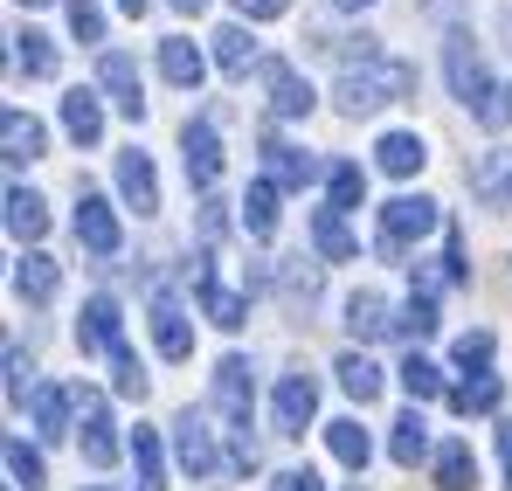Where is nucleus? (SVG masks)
<instances>
[{
    "label": "nucleus",
    "mask_w": 512,
    "mask_h": 491,
    "mask_svg": "<svg viewBox=\"0 0 512 491\" xmlns=\"http://www.w3.org/2000/svg\"><path fill=\"white\" fill-rule=\"evenodd\" d=\"M492 353H499V339L478 326V332H457V346H450V360L464 367V374H492Z\"/></svg>",
    "instance_id": "nucleus-39"
},
{
    "label": "nucleus",
    "mask_w": 512,
    "mask_h": 491,
    "mask_svg": "<svg viewBox=\"0 0 512 491\" xmlns=\"http://www.w3.org/2000/svg\"><path fill=\"white\" fill-rule=\"evenodd\" d=\"M312 249H319L326 263H353V256H360L353 236H346V222H340V208H319V215H312Z\"/></svg>",
    "instance_id": "nucleus-35"
},
{
    "label": "nucleus",
    "mask_w": 512,
    "mask_h": 491,
    "mask_svg": "<svg viewBox=\"0 0 512 491\" xmlns=\"http://www.w3.org/2000/svg\"><path fill=\"white\" fill-rule=\"evenodd\" d=\"M312 173H319V160H312L305 146H291V139H277V132L263 139V180H277V187H305Z\"/></svg>",
    "instance_id": "nucleus-19"
},
{
    "label": "nucleus",
    "mask_w": 512,
    "mask_h": 491,
    "mask_svg": "<svg viewBox=\"0 0 512 491\" xmlns=\"http://www.w3.org/2000/svg\"><path fill=\"white\" fill-rule=\"evenodd\" d=\"M77 243L90 249V256H118V243H125V229H118V208L104 201V194H77Z\"/></svg>",
    "instance_id": "nucleus-10"
},
{
    "label": "nucleus",
    "mask_w": 512,
    "mask_h": 491,
    "mask_svg": "<svg viewBox=\"0 0 512 491\" xmlns=\"http://www.w3.org/2000/svg\"><path fill=\"white\" fill-rule=\"evenodd\" d=\"M277 201H284V187L256 173V180H250V194H243V229H250L256 243H270V236H277Z\"/></svg>",
    "instance_id": "nucleus-26"
},
{
    "label": "nucleus",
    "mask_w": 512,
    "mask_h": 491,
    "mask_svg": "<svg viewBox=\"0 0 512 491\" xmlns=\"http://www.w3.org/2000/svg\"><path fill=\"white\" fill-rule=\"evenodd\" d=\"M256 367L243 353H229V360H215V409L229 422V436H250V409H256Z\"/></svg>",
    "instance_id": "nucleus-4"
},
{
    "label": "nucleus",
    "mask_w": 512,
    "mask_h": 491,
    "mask_svg": "<svg viewBox=\"0 0 512 491\" xmlns=\"http://www.w3.org/2000/svg\"><path fill=\"white\" fill-rule=\"evenodd\" d=\"M333 97H340L346 118H374L381 104H402V97H416V63H402V56H374V63H353V70H340Z\"/></svg>",
    "instance_id": "nucleus-2"
},
{
    "label": "nucleus",
    "mask_w": 512,
    "mask_h": 491,
    "mask_svg": "<svg viewBox=\"0 0 512 491\" xmlns=\"http://www.w3.org/2000/svg\"><path fill=\"white\" fill-rule=\"evenodd\" d=\"M0 146H7V166H28V160H42L49 132H42V118H28L21 104H7L0 111Z\"/></svg>",
    "instance_id": "nucleus-17"
},
{
    "label": "nucleus",
    "mask_w": 512,
    "mask_h": 491,
    "mask_svg": "<svg viewBox=\"0 0 512 491\" xmlns=\"http://www.w3.org/2000/svg\"><path fill=\"white\" fill-rule=\"evenodd\" d=\"M326 450L340 457L346 471H367V457H374V436L360 429V415H340V422H326Z\"/></svg>",
    "instance_id": "nucleus-29"
},
{
    "label": "nucleus",
    "mask_w": 512,
    "mask_h": 491,
    "mask_svg": "<svg viewBox=\"0 0 512 491\" xmlns=\"http://www.w3.org/2000/svg\"><path fill=\"white\" fill-rule=\"evenodd\" d=\"M333 7H340V14H360V7H374V0H333Z\"/></svg>",
    "instance_id": "nucleus-51"
},
{
    "label": "nucleus",
    "mask_w": 512,
    "mask_h": 491,
    "mask_svg": "<svg viewBox=\"0 0 512 491\" xmlns=\"http://www.w3.org/2000/svg\"><path fill=\"white\" fill-rule=\"evenodd\" d=\"M256 77H263V90H270V111H277V118H312L319 90L298 77V63H284V56H263V63H256Z\"/></svg>",
    "instance_id": "nucleus-8"
},
{
    "label": "nucleus",
    "mask_w": 512,
    "mask_h": 491,
    "mask_svg": "<svg viewBox=\"0 0 512 491\" xmlns=\"http://www.w3.org/2000/svg\"><path fill=\"white\" fill-rule=\"evenodd\" d=\"M423 7L443 21V28H457V7H464V0H423Z\"/></svg>",
    "instance_id": "nucleus-48"
},
{
    "label": "nucleus",
    "mask_w": 512,
    "mask_h": 491,
    "mask_svg": "<svg viewBox=\"0 0 512 491\" xmlns=\"http://www.w3.org/2000/svg\"><path fill=\"white\" fill-rule=\"evenodd\" d=\"M63 132H70L77 146H97V139H104V90H84V83H77V90L63 97Z\"/></svg>",
    "instance_id": "nucleus-21"
},
{
    "label": "nucleus",
    "mask_w": 512,
    "mask_h": 491,
    "mask_svg": "<svg viewBox=\"0 0 512 491\" xmlns=\"http://www.w3.org/2000/svg\"><path fill=\"white\" fill-rule=\"evenodd\" d=\"M132 471H139V491H167V443H160V429H132Z\"/></svg>",
    "instance_id": "nucleus-25"
},
{
    "label": "nucleus",
    "mask_w": 512,
    "mask_h": 491,
    "mask_svg": "<svg viewBox=\"0 0 512 491\" xmlns=\"http://www.w3.org/2000/svg\"><path fill=\"white\" fill-rule=\"evenodd\" d=\"M222 222H229V215H222V201H215V194H208V201H201V236H208V243H215V236H222Z\"/></svg>",
    "instance_id": "nucleus-47"
},
{
    "label": "nucleus",
    "mask_w": 512,
    "mask_h": 491,
    "mask_svg": "<svg viewBox=\"0 0 512 491\" xmlns=\"http://www.w3.org/2000/svg\"><path fill=\"white\" fill-rule=\"evenodd\" d=\"M436 229H450V222H443V208H436L429 194H395V201L381 208V236H374V249H381L388 263H402V256L423 243V236H436Z\"/></svg>",
    "instance_id": "nucleus-3"
},
{
    "label": "nucleus",
    "mask_w": 512,
    "mask_h": 491,
    "mask_svg": "<svg viewBox=\"0 0 512 491\" xmlns=\"http://www.w3.org/2000/svg\"><path fill=\"white\" fill-rule=\"evenodd\" d=\"M499 402H506V381H499V374H471V381L450 388V409L457 415H492Z\"/></svg>",
    "instance_id": "nucleus-33"
},
{
    "label": "nucleus",
    "mask_w": 512,
    "mask_h": 491,
    "mask_svg": "<svg viewBox=\"0 0 512 491\" xmlns=\"http://www.w3.org/2000/svg\"><path fill=\"white\" fill-rule=\"evenodd\" d=\"M499 457H506V485H512V422H499Z\"/></svg>",
    "instance_id": "nucleus-49"
},
{
    "label": "nucleus",
    "mask_w": 512,
    "mask_h": 491,
    "mask_svg": "<svg viewBox=\"0 0 512 491\" xmlns=\"http://www.w3.org/2000/svg\"><path fill=\"white\" fill-rule=\"evenodd\" d=\"M443 70H450V97H457L478 125H506V90L492 83L478 42H471V28H450V35H443Z\"/></svg>",
    "instance_id": "nucleus-1"
},
{
    "label": "nucleus",
    "mask_w": 512,
    "mask_h": 491,
    "mask_svg": "<svg viewBox=\"0 0 512 491\" xmlns=\"http://www.w3.org/2000/svg\"><path fill=\"white\" fill-rule=\"evenodd\" d=\"M402 388H409V402H436V395H450V388H443V367L423 360V353L402 360Z\"/></svg>",
    "instance_id": "nucleus-38"
},
{
    "label": "nucleus",
    "mask_w": 512,
    "mask_h": 491,
    "mask_svg": "<svg viewBox=\"0 0 512 491\" xmlns=\"http://www.w3.org/2000/svg\"><path fill=\"white\" fill-rule=\"evenodd\" d=\"M77 443H84V464H97V471L118 464L125 443H118V422H111V402H104V395H84V429H77Z\"/></svg>",
    "instance_id": "nucleus-13"
},
{
    "label": "nucleus",
    "mask_w": 512,
    "mask_h": 491,
    "mask_svg": "<svg viewBox=\"0 0 512 491\" xmlns=\"http://www.w3.org/2000/svg\"><path fill=\"white\" fill-rule=\"evenodd\" d=\"M277 491H326V478L312 464H291V471H277Z\"/></svg>",
    "instance_id": "nucleus-45"
},
{
    "label": "nucleus",
    "mask_w": 512,
    "mask_h": 491,
    "mask_svg": "<svg viewBox=\"0 0 512 491\" xmlns=\"http://www.w3.org/2000/svg\"><path fill=\"white\" fill-rule=\"evenodd\" d=\"M90 491H104V485H90Z\"/></svg>",
    "instance_id": "nucleus-55"
},
{
    "label": "nucleus",
    "mask_w": 512,
    "mask_h": 491,
    "mask_svg": "<svg viewBox=\"0 0 512 491\" xmlns=\"http://www.w3.org/2000/svg\"><path fill=\"white\" fill-rule=\"evenodd\" d=\"M215 63L229 70V77H250V63H256V35H250V21H222L215 35Z\"/></svg>",
    "instance_id": "nucleus-27"
},
{
    "label": "nucleus",
    "mask_w": 512,
    "mask_h": 491,
    "mask_svg": "<svg viewBox=\"0 0 512 491\" xmlns=\"http://www.w3.org/2000/svg\"><path fill=\"white\" fill-rule=\"evenodd\" d=\"M118 194H125V208H139V215H153V208H160V173H153V153H139V146H125V153H118Z\"/></svg>",
    "instance_id": "nucleus-15"
},
{
    "label": "nucleus",
    "mask_w": 512,
    "mask_h": 491,
    "mask_svg": "<svg viewBox=\"0 0 512 491\" xmlns=\"http://www.w3.org/2000/svg\"><path fill=\"white\" fill-rule=\"evenodd\" d=\"M118 7H125V14H146V0H118Z\"/></svg>",
    "instance_id": "nucleus-52"
},
{
    "label": "nucleus",
    "mask_w": 512,
    "mask_h": 491,
    "mask_svg": "<svg viewBox=\"0 0 512 491\" xmlns=\"http://www.w3.org/2000/svg\"><path fill=\"white\" fill-rule=\"evenodd\" d=\"M506 118H512V83H506Z\"/></svg>",
    "instance_id": "nucleus-53"
},
{
    "label": "nucleus",
    "mask_w": 512,
    "mask_h": 491,
    "mask_svg": "<svg viewBox=\"0 0 512 491\" xmlns=\"http://www.w3.org/2000/svg\"><path fill=\"white\" fill-rule=\"evenodd\" d=\"M63 14L77 42H104V0H63Z\"/></svg>",
    "instance_id": "nucleus-43"
},
{
    "label": "nucleus",
    "mask_w": 512,
    "mask_h": 491,
    "mask_svg": "<svg viewBox=\"0 0 512 491\" xmlns=\"http://www.w3.org/2000/svg\"><path fill=\"white\" fill-rule=\"evenodd\" d=\"M111 388H118L125 402H146V388H153V381H146V367H139V353H132V346H125V353H111Z\"/></svg>",
    "instance_id": "nucleus-41"
},
{
    "label": "nucleus",
    "mask_w": 512,
    "mask_h": 491,
    "mask_svg": "<svg viewBox=\"0 0 512 491\" xmlns=\"http://www.w3.org/2000/svg\"><path fill=\"white\" fill-rule=\"evenodd\" d=\"M194 298H201V312H208V326H222V332H236L243 319H250V305H243L236 291H222L208 263H201V277H194Z\"/></svg>",
    "instance_id": "nucleus-24"
},
{
    "label": "nucleus",
    "mask_w": 512,
    "mask_h": 491,
    "mask_svg": "<svg viewBox=\"0 0 512 491\" xmlns=\"http://www.w3.org/2000/svg\"><path fill=\"white\" fill-rule=\"evenodd\" d=\"M7 63H14V70H28V77H56V63H63V56H56V42H49L42 28H21V35H14V49H7Z\"/></svg>",
    "instance_id": "nucleus-31"
},
{
    "label": "nucleus",
    "mask_w": 512,
    "mask_h": 491,
    "mask_svg": "<svg viewBox=\"0 0 512 491\" xmlns=\"http://www.w3.org/2000/svg\"><path fill=\"white\" fill-rule=\"evenodd\" d=\"M180 166H187V187L208 201L215 180H222V139H215L208 118H187V125H180Z\"/></svg>",
    "instance_id": "nucleus-7"
},
{
    "label": "nucleus",
    "mask_w": 512,
    "mask_h": 491,
    "mask_svg": "<svg viewBox=\"0 0 512 491\" xmlns=\"http://www.w3.org/2000/svg\"><path fill=\"white\" fill-rule=\"evenodd\" d=\"M395 326L409 332V339H429V332L443 326V319H436V298H429V291H409V305H402V319H395Z\"/></svg>",
    "instance_id": "nucleus-42"
},
{
    "label": "nucleus",
    "mask_w": 512,
    "mask_h": 491,
    "mask_svg": "<svg viewBox=\"0 0 512 491\" xmlns=\"http://www.w3.org/2000/svg\"><path fill=\"white\" fill-rule=\"evenodd\" d=\"M360 194H367V173L353 160H340V166H326V208H360Z\"/></svg>",
    "instance_id": "nucleus-37"
},
{
    "label": "nucleus",
    "mask_w": 512,
    "mask_h": 491,
    "mask_svg": "<svg viewBox=\"0 0 512 491\" xmlns=\"http://www.w3.org/2000/svg\"><path fill=\"white\" fill-rule=\"evenodd\" d=\"M146 319H153V346H160V360H187V353H194V319H187V305H180V298L160 291Z\"/></svg>",
    "instance_id": "nucleus-14"
},
{
    "label": "nucleus",
    "mask_w": 512,
    "mask_h": 491,
    "mask_svg": "<svg viewBox=\"0 0 512 491\" xmlns=\"http://www.w3.org/2000/svg\"><path fill=\"white\" fill-rule=\"evenodd\" d=\"M56 284H63V263H56L49 249H21V263H14V298L49 305V298H56Z\"/></svg>",
    "instance_id": "nucleus-16"
},
{
    "label": "nucleus",
    "mask_w": 512,
    "mask_h": 491,
    "mask_svg": "<svg viewBox=\"0 0 512 491\" xmlns=\"http://www.w3.org/2000/svg\"><path fill=\"white\" fill-rule=\"evenodd\" d=\"M333 374H340V388L353 395V402H360V409H367V402L381 395V367L367 360V346H353V353H340V367H333Z\"/></svg>",
    "instance_id": "nucleus-32"
},
{
    "label": "nucleus",
    "mask_w": 512,
    "mask_h": 491,
    "mask_svg": "<svg viewBox=\"0 0 512 491\" xmlns=\"http://www.w3.org/2000/svg\"><path fill=\"white\" fill-rule=\"evenodd\" d=\"M284 291L312 305V298H319V263H305V256H291V263H284Z\"/></svg>",
    "instance_id": "nucleus-44"
},
{
    "label": "nucleus",
    "mask_w": 512,
    "mask_h": 491,
    "mask_svg": "<svg viewBox=\"0 0 512 491\" xmlns=\"http://www.w3.org/2000/svg\"><path fill=\"white\" fill-rule=\"evenodd\" d=\"M436 491H478V457H471L464 436H450L436 450Z\"/></svg>",
    "instance_id": "nucleus-28"
},
{
    "label": "nucleus",
    "mask_w": 512,
    "mask_h": 491,
    "mask_svg": "<svg viewBox=\"0 0 512 491\" xmlns=\"http://www.w3.org/2000/svg\"><path fill=\"white\" fill-rule=\"evenodd\" d=\"M97 90L111 97V111L118 118H146V83H139V56H125V49H104L97 56Z\"/></svg>",
    "instance_id": "nucleus-6"
},
{
    "label": "nucleus",
    "mask_w": 512,
    "mask_h": 491,
    "mask_svg": "<svg viewBox=\"0 0 512 491\" xmlns=\"http://www.w3.org/2000/svg\"><path fill=\"white\" fill-rule=\"evenodd\" d=\"M160 77H167L173 90H201V77H208V56H201L187 35H167V42H160Z\"/></svg>",
    "instance_id": "nucleus-22"
},
{
    "label": "nucleus",
    "mask_w": 512,
    "mask_h": 491,
    "mask_svg": "<svg viewBox=\"0 0 512 491\" xmlns=\"http://www.w3.org/2000/svg\"><path fill=\"white\" fill-rule=\"evenodd\" d=\"M35 388H42V381H35V360H28L21 346H7V402H14V409H28V402H35Z\"/></svg>",
    "instance_id": "nucleus-40"
},
{
    "label": "nucleus",
    "mask_w": 512,
    "mask_h": 491,
    "mask_svg": "<svg viewBox=\"0 0 512 491\" xmlns=\"http://www.w3.org/2000/svg\"><path fill=\"white\" fill-rule=\"evenodd\" d=\"M236 14L243 21H277V14H291V0H236Z\"/></svg>",
    "instance_id": "nucleus-46"
},
{
    "label": "nucleus",
    "mask_w": 512,
    "mask_h": 491,
    "mask_svg": "<svg viewBox=\"0 0 512 491\" xmlns=\"http://www.w3.org/2000/svg\"><path fill=\"white\" fill-rule=\"evenodd\" d=\"M173 14H201V7H208V0H167Z\"/></svg>",
    "instance_id": "nucleus-50"
},
{
    "label": "nucleus",
    "mask_w": 512,
    "mask_h": 491,
    "mask_svg": "<svg viewBox=\"0 0 512 491\" xmlns=\"http://www.w3.org/2000/svg\"><path fill=\"white\" fill-rule=\"evenodd\" d=\"M28 422H35V436H42V443L70 436V395L42 381V388H35V402H28Z\"/></svg>",
    "instance_id": "nucleus-30"
},
{
    "label": "nucleus",
    "mask_w": 512,
    "mask_h": 491,
    "mask_svg": "<svg viewBox=\"0 0 512 491\" xmlns=\"http://www.w3.org/2000/svg\"><path fill=\"white\" fill-rule=\"evenodd\" d=\"M21 7H49V0H21Z\"/></svg>",
    "instance_id": "nucleus-54"
},
{
    "label": "nucleus",
    "mask_w": 512,
    "mask_h": 491,
    "mask_svg": "<svg viewBox=\"0 0 512 491\" xmlns=\"http://www.w3.org/2000/svg\"><path fill=\"white\" fill-rule=\"evenodd\" d=\"M77 346L84 353H125V319H118V305L97 291V298H84V319H77Z\"/></svg>",
    "instance_id": "nucleus-12"
},
{
    "label": "nucleus",
    "mask_w": 512,
    "mask_h": 491,
    "mask_svg": "<svg viewBox=\"0 0 512 491\" xmlns=\"http://www.w3.org/2000/svg\"><path fill=\"white\" fill-rule=\"evenodd\" d=\"M464 180H471V194H478L492 215H512V146H492V153H478Z\"/></svg>",
    "instance_id": "nucleus-11"
},
{
    "label": "nucleus",
    "mask_w": 512,
    "mask_h": 491,
    "mask_svg": "<svg viewBox=\"0 0 512 491\" xmlns=\"http://www.w3.org/2000/svg\"><path fill=\"white\" fill-rule=\"evenodd\" d=\"M7 236H14V243H42V236H49V201H42L35 187H21V180L7 187Z\"/></svg>",
    "instance_id": "nucleus-18"
},
{
    "label": "nucleus",
    "mask_w": 512,
    "mask_h": 491,
    "mask_svg": "<svg viewBox=\"0 0 512 491\" xmlns=\"http://www.w3.org/2000/svg\"><path fill=\"white\" fill-rule=\"evenodd\" d=\"M7 478H14V491H49L42 450H28V436H7Z\"/></svg>",
    "instance_id": "nucleus-36"
},
{
    "label": "nucleus",
    "mask_w": 512,
    "mask_h": 491,
    "mask_svg": "<svg viewBox=\"0 0 512 491\" xmlns=\"http://www.w3.org/2000/svg\"><path fill=\"white\" fill-rule=\"evenodd\" d=\"M173 457H180V471L187 478H215L229 457L215 450V429H208V415L201 409H180L173 415Z\"/></svg>",
    "instance_id": "nucleus-5"
},
{
    "label": "nucleus",
    "mask_w": 512,
    "mask_h": 491,
    "mask_svg": "<svg viewBox=\"0 0 512 491\" xmlns=\"http://www.w3.org/2000/svg\"><path fill=\"white\" fill-rule=\"evenodd\" d=\"M423 160H429L423 132H381V139H374V166H381L388 180H409V173H423Z\"/></svg>",
    "instance_id": "nucleus-20"
},
{
    "label": "nucleus",
    "mask_w": 512,
    "mask_h": 491,
    "mask_svg": "<svg viewBox=\"0 0 512 491\" xmlns=\"http://www.w3.org/2000/svg\"><path fill=\"white\" fill-rule=\"evenodd\" d=\"M270 415H277V436H305L312 429V415H319V381L298 367V374H284L277 381V395H270Z\"/></svg>",
    "instance_id": "nucleus-9"
},
{
    "label": "nucleus",
    "mask_w": 512,
    "mask_h": 491,
    "mask_svg": "<svg viewBox=\"0 0 512 491\" xmlns=\"http://www.w3.org/2000/svg\"><path fill=\"white\" fill-rule=\"evenodd\" d=\"M388 457H395L402 471H416V464L429 457V422H423L416 409H409V415H395V436H388Z\"/></svg>",
    "instance_id": "nucleus-34"
},
{
    "label": "nucleus",
    "mask_w": 512,
    "mask_h": 491,
    "mask_svg": "<svg viewBox=\"0 0 512 491\" xmlns=\"http://www.w3.org/2000/svg\"><path fill=\"white\" fill-rule=\"evenodd\" d=\"M346 332H353L360 346L388 339V332H395V319H388V298H381V291H353V298H346Z\"/></svg>",
    "instance_id": "nucleus-23"
}]
</instances>
